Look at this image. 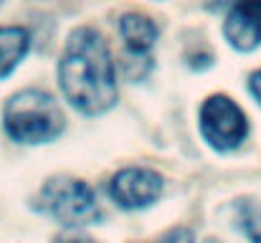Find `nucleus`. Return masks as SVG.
I'll return each mask as SVG.
<instances>
[{
	"mask_svg": "<svg viewBox=\"0 0 261 243\" xmlns=\"http://www.w3.org/2000/svg\"><path fill=\"white\" fill-rule=\"evenodd\" d=\"M59 86L64 99L82 114L96 117L117 101V66L107 38L79 25L69 33L59 59Z\"/></svg>",
	"mask_w": 261,
	"mask_h": 243,
	"instance_id": "f257e3e1",
	"label": "nucleus"
},
{
	"mask_svg": "<svg viewBox=\"0 0 261 243\" xmlns=\"http://www.w3.org/2000/svg\"><path fill=\"white\" fill-rule=\"evenodd\" d=\"M3 127L13 142L46 145L64 132L66 117L54 94L43 89H20L3 106Z\"/></svg>",
	"mask_w": 261,
	"mask_h": 243,
	"instance_id": "f03ea898",
	"label": "nucleus"
},
{
	"mask_svg": "<svg viewBox=\"0 0 261 243\" xmlns=\"http://www.w3.org/2000/svg\"><path fill=\"white\" fill-rule=\"evenodd\" d=\"M41 208L69 228L94 226L101 218L94 190L79 177H54L41 190Z\"/></svg>",
	"mask_w": 261,
	"mask_h": 243,
	"instance_id": "7ed1b4c3",
	"label": "nucleus"
},
{
	"mask_svg": "<svg viewBox=\"0 0 261 243\" xmlns=\"http://www.w3.org/2000/svg\"><path fill=\"white\" fill-rule=\"evenodd\" d=\"M198 124L203 140L218 152H231L249 137V117L226 94H213L200 104Z\"/></svg>",
	"mask_w": 261,
	"mask_h": 243,
	"instance_id": "20e7f679",
	"label": "nucleus"
},
{
	"mask_svg": "<svg viewBox=\"0 0 261 243\" xmlns=\"http://www.w3.org/2000/svg\"><path fill=\"white\" fill-rule=\"evenodd\" d=\"M165 180L150 167H124L109 180V198L122 210H145L160 200Z\"/></svg>",
	"mask_w": 261,
	"mask_h": 243,
	"instance_id": "39448f33",
	"label": "nucleus"
},
{
	"mask_svg": "<svg viewBox=\"0 0 261 243\" xmlns=\"http://www.w3.org/2000/svg\"><path fill=\"white\" fill-rule=\"evenodd\" d=\"M223 38L231 48L249 53L261 46V0H233L226 20Z\"/></svg>",
	"mask_w": 261,
	"mask_h": 243,
	"instance_id": "423d86ee",
	"label": "nucleus"
},
{
	"mask_svg": "<svg viewBox=\"0 0 261 243\" xmlns=\"http://www.w3.org/2000/svg\"><path fill=\"white\" fill-rule=\"evenodd\" d=\"M119 38L124 43V48L129 51L132 59H150V51L158 43V25L152 18L142 15V13H124L119 18Z\"/></svg>",
	"mask_w": 261,
	"mask_h": 243,
	"instance_id": "0eeeda50",
	"label": "nucleus"
},
{
	"mask_svg": "<svg viewBox=\"0 0 261 243\" xmlns=\"http://www.w3.org/2000/svg\"><path fill=\"white\" fill-rule=\"evenodd\" d=\"M31 51V33L20 25H0V79L10 76Z\"/></svg>",
	"mask_w": 261,
	"mask_h": 243,
	"instance_id": "6e6552de",
	"label": "nucleus"
},
{
	"mask_svg": "<svg viewBox=\"0 0 261 243\" xmlns=\"http://www.w3.org/2000/svg\"><path fill=\"white\" fill-rule=\"evenodd\" d=\"M239 223H241V231L246 233L249 241L261 243V205L259 203H246V205H241Z\"/></svg>",
	"mask_w": 261,
	"mask_h": 243,
	"instance_id": "1a4fd4ad",
	"label": "nucleus"
},
{
	"mask_svg": "<svg viewBox=\"0 0 261 243\" xmlns=\"http://www.w3.org/2000/svg\"><path fill=\"white\" fill-rule=\"evenodd\" d=\"M158 243H193V231L190 228H173L168 236H163Z\"/></svg>",
	"mask_w": 261,
	"mask_h": 243,
	"instance_id": "9d476101",
	"label": "nucleus"
},
{
	"mask_svg": "<svg viewBox=\"0 0 261 243\" xmlns=\"http://www.w3.org/2000/svg\"><path fill=\"white\" fill-rule=\"evenodd\" d=\"M249 91H251L254 101L261 106V69H256V71L249 76Z\"/></svg>",
	"mask_w": 261,
	"mask_h": 243,
	"instance_id": "9b49d317",
	"label": "nucleus"
},
{
	"mask_svg": "<svg viewBox=\"0 0 261 243\" xmlns=\"http://www.w3.org/2000/svg\"><path fill=\"white\" fill-rule=\"evenodd\" d=\"M66 243H87V241H66Z\"/></svg>",
	"mask_w": 261,
	"mask_h": 243,
	"instance_id": "f8f14e48",
	"label": "nucleus"
},
{
	"mask_svg": "<svg viewBox=\"0 0 261 243\" xmlns=\"http://www.w3.org/2000/svg\"><path fill=\"white\" fill-rule=\"evenodd\" d=\"M231 3H233V0H231Z\"/></svg>",
	"mask_w": 261,
	"mask_h": 243,
	"instance_id": "ddd939ff",
	"label": "nucleus"
},
{
	"mask_svg": "<svg viewBox=\"0 0 261 243\" xmlns=\"http://www.w3.org/2000/svg\"><path fill=\"white\" fill-rule=\"evenodd\" d=\"M0 3H3V0H0Z\"/></svg>",
	"mask_w": 261,
	"mask_h": 243,
	"instance_id": "4468645a",
	"label": "nucleus"
}]
</instances>
